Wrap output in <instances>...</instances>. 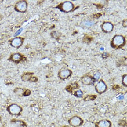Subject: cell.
Instances as JSON below:
<instances>
[{"instance_id":"6da1fadb","label":"cell","mask_w":127,"mask_h":127,"mask_svg":"<svg viewBox=\"0 0 127 127\" xmlns=\"http://www.w3.org/2000/svg\"><path fill=\"white\" fill-rule=\"evenodd\" d=\"M126 40L125 36L121 34H116L111 39L110 46L114 49H120L126 45Z\"/></svg>"},{"instance_id":"7a4b0ae2","label":"cell","mask_w":127,"mask_h":127,"mask_svg":"<svg viewBox=\"0 0 127 127\" xmlns=\"http://www.w3.org/2000/svg\"><path fill=\"white\" fill-rule=\"evenodd\" d=\"M74 8V4L70 1L63 2L56 6V9H57L62 12L66 13H69L73 11Z\"/></svg>"},{"instance_id":"3957f363","label":"cell","mask_w":127,"mask_h":127,"mask_svg":"<svg viewBox=\"0 0 127 127\" xmlns=\"http://www.w3.org/2000/svg\"><path fill=\"white\" fill-rule=\"evenodd\" d=\"M6 110L11 116H19L22 112V108L19 105L13 103L7 106Z\"/></svg>"},{"instance_id":"277c9868","label":"cell","mask_w":127,"mask_h":127,"mask_svg":"<svg viewBox=\"0 0 127 127\" xmlns=\"http://www.w3.org/2000/svg\"><path fill=\"white\" fill-rule=\"evenodd\" d=\"M72 71L69 68L65 67H63L59 70L58 73V77L62 80H65V79L69 78L72 75Z\"/></svg>"},{"instance_id":"5b68a950","label":"cell","mask_w":127,"mask_h":127,"mask_svg":"<svg viewBox=\"0 0 127 127\" xmlns=\"http://www.w3.org/2000/svg\"><path fill=\"white\" fill-rule=\"evenodd\" d=\"M28 9V3L26 1H20L16 3L14 10L19 13H26Z\"/></svg>"},{"instance_id":"8992f818","label":"cell","mask_w":127,"mask_h":127,"mask_svg":"<svg viewBox=\"0 0 127 127\" xmlns=\"http://www.w3.org/2000/svg\"><path fill=\"white\" fill-rule=\"evenodd\" d=\"M107 89H108V87L103 79H100L95 85V90L99 94H102L105 93L107 90Z\"/></svg>"},{"instance_id":"52a82bcc","label":"cell","mask_w":127,"mask_h":127,"mask_svg":"<svg viewBox=\"0 0 127 127\" xmlns=\"http://www.w3.org/2000/svg\"><path fill=\"white\" fill-rule=\"evenodd\" d=\"M68 123L71 126L74 127H78L83 124L84 120L80 117L75 116L69 119V120H68Z\"/></svg>"},{"instance_id":"ba28073f","label":"cell","mask_w":127,"mask_h":127,"mask_svg":"<svg viewBox=\"0 0 127 127\" xmlns=\"http://www.w3.org/2000/svg\"><path fill=\"white\" fill-rule=\"evenodd\" d=\"M24 41H25V38L20 37H17L13 39H11L9 41L10 45L13 48H15L16 49H19L20 48L23 44Z\"/></svg>"},{"instance_id":"9c48e42d","label":"cell","mask_w":127,"mask_h":127,"mask_svg":"<svg viewBox=\"0 0 127 127\" xmlns=\"http://www.w3.org/2000/svg\"><path fill=\"white\" fill-rule=\"evenodd\" d=\"M114 25L109 21H104L101 25L102 31L105 33H109L112 32L114 29Z\"/></svg>"},{"instance_id":"30bf717a","label":"cell","mask_w":127,"mask_h":127,"mask_svg":"<svg viewBox=\"0 0 127 127\" xmlns=\"http://www.w3.org/2000/svg\"><path fill=\"white\" fill-rule=\"evenodd\" d=\"M81 83L84 85H93L95 83L92 76L89 75H85L81 78Z\"/></svg>"},{"instance_id":"8fae6325","label":"cell","mask_w":127,"mask_h":127,"mask_svg":"<svg viewBox=\"0 0 127 127\" xmlns=\"http://www.w3.org/2000/svg\"><path fill=\"white\" fill-rule=\"evenodd\" d=\"M23 59V55L20 53H16L11 54L8 60L13 62L16 64H19Z\"/></svg>"},{"instance_id":"7c38bea8","label":"cell","mask_w":127,"mask_h":127,"mask_svg":"<svg viewBox=\"0 0 127 127\" xmlns=\"http://www.w3.org/2000/svg\"><path fill=\"white\" fill-rule=\"evenodd\" d=\"M112 122L107 119H103L95 123V127H111Z\"/></svg>"},{"instance_id":"4fadbf2b","label":"cell","mask_w":127,"mask_h":127,"mask_svg":"<svg viewBox=\"0 0 127 127\" xmlns=\"http://www.w3.org/2000/svg\"><path fill=\"white\" fill-rule=\"evenodd\" d=\"M33 73H26L23 74L21 77V78L22 80V81L23 82H29V81H32V82H33V76H32V75H33Z\"/></svg>"},{"instance_id":"5bb4252c","label":"cell","mask_w":127,"mask_h":127,"mask_svg":"<svg viewBox=\"0 0 127 127\" xmlns=\"http://www.w3.org/2000/svg\"><path fill=\"white\" fill-rule=\"evenodd\" d=\"M14 92L16 94L18 95V96H24V94H25V90L23 89L19 88V87H18V88L15 89V90L14 91Z\"/></svg>"},{"instance_id":"9a60e30c","label":"cell","mask_w":127,"mask_h":127,"mask_svg":"<svg viewBox=\"0 0 127 127\" xmlns=\"http://www.w3.org/2000/svg\"><path fill=\"white\" fill-rule=\"evenodd\" d=\"M74 96L78 98L82 97L83 96V93L81 90H78L74 92Z\"/></svg>"},{"instance_id":"2e32d148","label":"cell","mask_w":127,"mask_h":127,"mask_svg":"<svg viewBox=\"0 0 127 127\" xmlns=\"http://www.w3.org/2000/svg\"><path fill=\"white\" fill-rule=\"evenodd\" d=\"M127 75L124 74L122 76V84L125 87H127Z\"/></svg>"},{"instance_id":"e0dca14e","label":"cell","mask_w":127,"mask_h":127,"mask_svg":"<svg viewBox=\"0 0 127 127\" xmlns=\"http://www.w3.org/2000/svg\"><path fill=\"white\" fill-rule=\"evenodd\" d=\"M100 76H101V73L100 72H96V73H95L94 74V75L92 77L93 78L94 83L97 82L98 81L99 79L100 78Z\"/></svg>"},{"instance_id":"ac0fdd59","label":"cell","mask_w":127,"mask_h":127,"mask_svg":"<svg viewBox=\"0 0 127 127\" xmlns=\"http://www.w3.org/2000/svg\"><path fill=\"white\" fill-rule=\"evenodd\" d=\"M94 25V22L92 21H86L83 22V26L88 28L93 26Z\"/></svg>"},{"instance_id":"d6986e66","label":"cell","mask_w":127,"mask_h":127,"mask_svg":"<svg viewBox=\"0 0 127 127\" xmlns=\"http://www.w3.org/2000/svg\"><path fill=\"white\" fill-rule=\"evenodd\" d=\"M127 20H124V21H122V26L124 27H127Z\"/></svg>"},{"instance_id":"ffe728a7","label":"cell","mask_w":127,"mask_h":127,"mask_svg":"<svg viewBox=\"0 0 127 127\" xmlns=\"http://www.w3.org/2000/svg\"><path fill=\"white\" fill-rule=\"evenodd\" d=\"M1 122V117H0V122Z\"/></svg>"}]
</instances>
